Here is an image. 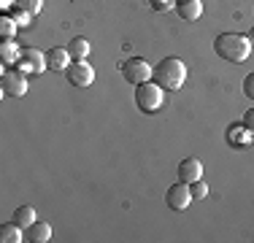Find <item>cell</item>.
I'll return each mask as SVG.
<instances>
[{"label": "cell", "mask_w": 254, "mask_h": 243, "mask_svg": "<svg viewBox=\"0 0 254 243\" xmlns=\"http://www.w3.org/2000/svg\"><path fill=\"white\" fill-rule=\"evenodd\" d=\"M252 49L254 46H252L249 35H241V33H222V35H216V41H214L216 57L225 60V62H233V65L246 62Z\"/></svg>", "instance_id": "cell-1"}, {"label": "cell", "mask_w": 254, "mask_h": 243, "mask_svg": "<svg viewBox=\"0 0 254 243\" xmlns=\"http://www.w3.org/2000/svg\"><path fill=\"white\" fill-rule=\"evenodd\" d=\"M187 76H190V68H187L184 60H179V57H165L152 73V78L162 89H181L187 81Z\"/></svg>", "instance_id": "cell-2"}, {"label": "cell", "mask_w": 254, "mask_h": 243, "mask_svg": "<svg viewBox=\"0 0 254 243\" xmlns=\"http://www.w3.org/2000/svg\"><path fill=\"white\" fill-rule=\"evenodd\" d=\"M135 106L141 108L143 114H157L162 106H165V89L157 81H143L135 87Z\"/></svg>", "instance_id": "cell-3"}, {"label": "cell", "mask_w": 254, "mask_h": 243, "mask_svg": "<svg viewBox=\"0 0 254 243\" xmlns=\"http://www.w3.org/2000/svg\"><path fill=\"white\" fill-rule=\"evenodd\" d=\"M152 73H154V68L143 57H130L122 62V76H125L127 84H132V87H138V84H143V81H152Z\"/></svg>", "instance_id": "cell-4"}, {"label": "cell", "mask_w": 254, "mask_h": 243, "mask_svg": "<svg viewBox=\"0 0 254 243\" xmlns=\"http://www.w3.org/2000/svg\"><path fill=\"white\" fill-rule=\"evenodd\" d=\"M65 78H68L70 87L87 89V87H92V81H95V68L87 60H73V62L68 65V70H65Z\"/></svg>", "instance_id": "cell-5"}, {"label": "cell", "mask_w": 254, "mask_h": 243, "mask_svg": "<svg viewBox=\"0 0 254 243\" xmlns=\"http://www.w3.org/2000/svg\"><path fill=\"white\" fill-rule=\"evenodd\" d=\"M0 87H3V95H8V97L27 95V73L19 70V68L3 70V76H0Z\"/></svg>", "instance_id": "cell-6"}, {"label": "cell", "mask_w": 254, "mask_h": 243, "mask_svg": "<svg viewBox=\"0 0 254 243\" xmlns=\"http://www.w3.org/2000/svg\"><path fill=\"white\" fill-rule=\"evenodd\" d=\"M16 68L25 70V73H44L49 70V62H46V54L38 52L35 46H25L19 54V62H16Z\"/></svg>", "instance_id": "cell-7"}, {"label": "cell", "mask_w": 254, "mask_h": 243, "mask_svg": "<svg viewBox=\"0 0 254 243\" xmlns=\"http://www.w3.org/2000/svg\"><path fill=\"white\" fill-rule=\"evenodd\" d=\"M192 200H195V197H192V189H190V184H184V181L171 184V186H168V192H165V203H168V208H171V211H187Z\"/></svg>", "instance_id": "cell-8"}, {"label": "cell", "mask_w": 254, "mask_h": 243, "mask_svg": "<svg viewBox=\"0 0 254 243\" xmlns=\"http://www.w3.org/2000/svg\"><path fill=\"white\" fill-rule=\"evenodd\" d=\"M179 181H184V184H192V181L203 179V162L197 160V157H184V160L179 162Z\"/></svg>", "instance_id": "cell-9"}, {"label": "cell", "mask_w": 254, "mask_h": 243, "mask_svg": "<svg viewBox=\"0 0 254 243\" xmlns=\"http://www.w3.org/2000/svg\"><path fill=\"white\" fill-rule=\"evenodd\" d=\"M173 11L184 22H197L203 16V0H176V8Z\"/></svg>", "instance_id": "cell-10"}, {"label": "cell", "mask_w": 254, "mask_h": 243, "mask_svg": "<svg viewBox=\"0 0 254 243\" xmlns=\"http://www.w3.org/2000/svg\"><path fill=\"white\" fill-rule=\"evenodd\" d=\"M46 62H49V70H68V65L73 62V57H70V52L68 49H60V46H54L46 52Z\"/></svg>", "instance_id": "cell-11"}, {"label": "cell", "mask_w": 254, "mask_h": 243, "mask_svg": "<svg viewBox=\"0 0 254 243\" xmlns=\"http://www.w3.org/2000/svg\"><path fill=\"white\" fill-rule=\"evenodd\" d=\"M49 238H52V224H46V222H35L25 230V241L30 243H46Z\"/></svg>", "instance_id": "cell-12"}, {"label": "cell", "mask_w": 254, "mask_h": 243, "mask_svg": "<svg viewBox=\"0 0 254 243\" xmlns=\"http://www.w3.org/2000/svg\"><path fill=\"white\" fill-rule=\"evenodd\" d=\"M19 54H22V49L14 38H3V44H0V60H3V65L19 62Z\"/></svg>", "instance_id": "cell-13"}, {"label": "cell", "mask_w": 254, "mask_h": 243, "mask_svg": "<svg viewBox=\"0 0 254 243\" xmlns=\"http://www.w3.org/2000/svg\"><path fill=\"white\" fill-rule=\"evenodd\" d=\"M249 138H254V135L244 127V122H241V124H230L227 127V143L230 146H246V143H249Z\"/></svg>", "instance_id": "cell-14"}, {"label": "cell", "mask_w": 254, "mask_h": 243, "mask_svg": "<svg viewBox=\"0 0 254 243\" xmlns=\"http://www.w3.org/2000/svg\"><path fill=\"white\" fill-rule=\"evenodd\" d=\"M0 241L3 243H19V241H25V230L16 222H5V224H0Z\"/></svg>", "instance_id": "cell-15"}, {"label": "cell", "mask_w": 254, "mask_h": 243, "mask_svg": "<svg viewBox=\"0 0 254 243\" xmlns=\"http://www.w3.org/2000/svg\"><path fill=\"white\" fill-rule=\"evenodd\" d=\"M14 222L19 224L22 230H27L30 224L38 222V214H35V208H30V205H19V208L14 211Z\"/></svg>", "instance_id": "cell-16"}, {"label": "cell", "mask_w": 254, "mask_h": 243, "mask_svg": "<svg viewBox=\"0 0 254 243\" xmlns=\"http://www.w3.org/2000/svg\"><path fill=\"white\" fill-rule=\"evenodd\" d=\"M89 49H92V46H89L87 38H73L68 44V52H70V57H73V60H87L89 57Z\"/></svg>", "instance_id": "cell-17"}, {"label": "cell", "mask_w": 254, "mask_h": 243, "mask_svg": "<svg viewBox=\"0 0 254 243\" xmlns=\"http://www.w3.org/2000/svg\"><path fill=\"white\" fill-rule=\"evenodd\" d=\"M16 27H19V24L11 19V16H0V38H14Z\"/></svg>", "instance_id": "cell-18"}, {"label": "cell", "mask_w": 254, "mask_h": 243, "mask_svg": "<svg viewBox=\"0 0 254 243\" xmlns=\"http://www.w3.org/2000/svg\"><path fill=\"white\" fill-rule=\"evenodd\" d=\"M11 19L19 24V27H30L33 14H30V11H25V8H19V5H14V8H11Z\"/></svg>", "instance_id": "cell-19"}, {"label": "cell", "mask_w": 254, "mask_h": 243, "mask_svg": "<svg viewBox=\"0 0 254 243\" xmlns=\"http://www.w3.org/2000/svg\"><path fill=\"white\" fill-rule=\"evenodd\" d=\"M16 5L30 11V14L35 16V14H41V8H44V0H16Z\"/></svg>", "instance_id": "cell-20"}, {"label": "cell", "mask_w": 254, "mask_h": 243, "mask_svg": "<svg viewBox=\"0 0 254 243\" xmlns=\"http://www.w3.org/2000/svg\"><path fill=\"white\" fill-rule=\"evenodd\" d=\"M190 189H192V197H195V200H203L205 194H208V184H205L203 179H197V181H192V184H190Z\"/></svg>", "instance_id": "cell-21"}, {"label": "cell", "mask_w": 254, "mask_h": 243, "mask_svg": "<svg viewBox=\"0 0 254 243\" xmlns=\"http://www.w3.org/2000/svg\"><path fill=\"white\" fill-rule=\"evenodd\" d=\"M149 5H152L154 11H160V14H165V11L176 8V0H149Z\"/></svg>", "instance_id": "cell-22"}, {"label": "cell", "mask_w": 254, "mask_h": 243, "mask_svg": "<svg viewBox=\"0 0 254 243\" xmlns=\"http://www.w3.org/2000/svg\"><path fill=\"white\" fill-rule=\"evenodd\" d=\"M244 92H246V97L254 100V73H249V76L244 78Z\"/></svg>", "instance_id": "cell-23"}, {"label": "cell", "mask_w": 254, "mask_h": 243, "mask_svg": "<svg viewBox=\"0 0 254 243\" xmlns=\"http://www.w3.org/2000/svg\"><path fill=\"white\" fill-rule=\"evenodd\" d=\"M244 127H246V130H249L252 135H254V108H249V111L244 114Z\"/></svg>", "instance_id": "cell-24"}, {"label": "cell", "mask_w": 254, "mask_h": 243, "mask_svg": "<svg viewBox=\"0 0 254 243\" xmlns=\"http://www.w3.org/2000/svg\"><path fill=\"white\" fill-rule=\"evenodd\" d=\"M16 0H0V8H14Z\"/></svg>", "instance_id": "cell-25"}, {"label": "cell", "mask_w": 254, "mask_h": 243, "mask_svg": "<svg viewBox=\"0 0 254 243\" xmlns=\"http://www.w3.org/2000/svg\"><path fill=\"white\" fill-rule=\"evenodd\" d=\"M249 41H252V46H254V27H252V33H249Z\"/></svg>", "instance_id": "cell-26"}]
</instances>
